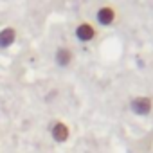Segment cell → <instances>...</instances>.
Here are the masks:
<instances>
[{
	"label": "cell",
	"mask_w": 153,
	"mask_h": 153,
	"mask_svg": "<svg viewBox=\"0 0 153 153\" xmlns=\"http://www.w3.org/2000/svg\"><path fill=\"white\" fill-rule=\"evenodd\" d=\"M130 110L139 117H148L153 112V99L149 96H135L130 101Z\"/></svg>",
	"instance_id": "6da1fadb"
},
{
	"label": "cell",
	"mask_w": 153,
	"mask_h": 153,
	"mask_svg": "<svg viewBox=\"0 0 153 153\" xmlns=\"http://www.w3.org/2000/svg\"><path fill=\"white\" fill-rule=\"evenodd\" d=\"M51 137H52L54 142L63 144V142H67L68 137H70V128H68L63 121H56V123L51 126Z\"/></svg>",
	"instance_id": "7a4b0ae2"
},
{
	"label": "cell",
	"mask_w": 153,
	"mask_h": 153,
	"mask_svg": "<svg viewBox=\"0 0 153 153\" xmlns=\"http://www.w3.org/2000/svg\"><path fill=\"white\" fill-rule=\"evenodd\" d=\"M76 38H78L81 43H88L96 38V29L92 24L88 22H81L78 27H76Z\"/></svg>",
	"instance_id": "3957f363"
},
{
	"label": "cell",
	"mask_w": 153,
	"mask_h": 153,
	"mask_svg": "<svg viewBox=\"0 0 153 153\" xmlns=\"http://www.w3.org/2000/svg\"><path fill=\"white\" fill-rule=\"evenodd\" d=\"M74 59V52L68 49V47H58L56 49V54H54V61L58 67L61 68H67Z\"/></svg>",
	"instance_id": "277c9868"
},
{
	"label": "cell",
	"mask_w": 153,
	"mask_h": 153,
	"mask_svg": "<svg viewBox=\"0 0 153 153\" xmlns=\"http://www.w3.org/2000/svg\"><path fill=\"white\" fill-rule=\"evenodd\" d=\"M96 18H97V22H99L101 25L108 27V25H112V24L115 22V9L110 7V6H103V7L97 9Z\"/></svg>",
	"instance_id": "5b68a950"
},
{
	"label": "cell",
	"mask_w": 153,
	"mask_h": 153,
	"mask_svg": "<svg viewBox=\"0 0 153 153\" xmlns=\"http://www.w3.org/2000/svg\"><path fill=\"white\" fill-rule=\"evenodd\" d=\"M16 42V29L13 27H4L0 31V49H7Z\"/></svg>",
	"instance_id": "8992f818"
}]
</instances>
